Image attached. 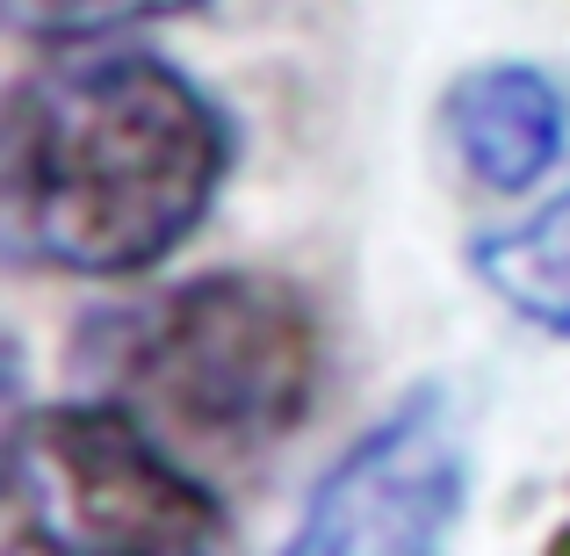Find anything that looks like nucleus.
Returning a JSON list of instances; mask_svg holds the SVG:
<instances>
[{
	"instance_id": "6e6552de",
	"label": "nucleus",
	"mask_w": 570,
	"mask_h": 556,
	"mask_svg": "<svg viewBox=\"0 0 570 556\" xmlns=\"http://www.w3.org/2000/svg\"><path fill=\"white\" fill-rule=\"evenodd\" d=\"M542 556H570V520H563L557 535H549V549H542Z\"/></svg>"
},
{
	"instance_id": "39448f33",
	"label": "nucleus",
	"mask_w": 570,
	"mask_h": 556,
	"mask_svg": "<svg viewBox=\"0 0 570 556\" xmlns=\"http://www.w3.org/2000/svg\"><path fill=\"white\" fill-rule=\"evenodd\" d=\"M441 124H448V145H455L462 174L491 195H528L563 159V138H570L563 87L542 66H528V58L470 66L448 87Z\"/></svg>"
},
{
	"instance_id": "f03ea898",
	"label": "nucleus",
	"mask_w": 570,
	"mask_h": 556,
	"mask_svg": "<svg viewBox=\"0 0 570 556\" xmlns=\"http://www.w3.org/2000/svg\"><path fill=\"white\" fill-rule=\"evenodd\" d=\"M87 369L167 448L261 462L318 404L325 340L304 290L261 267H209L87 325Z\"/></svg>"
},
{
	"instance_id": "20e7f679",
	"label": "nucleus",
	"mask_w": 570,
	"mask_h": 556,
	"mask_svg": "<svg viewBox=\"0 0 570 556\" xmlns=\"http://www.w3.org/2000/svg\"><path fill=\"white\" fill-rule=\"evenodd\" d=\"M470 506V441L441 390L390 404L318 477L275 556H441Z\"/></svg>"
},
{
	"instance_id": "f257e3e1",
	"label": "nucleus",
	"mask_w": 570,
	"mask_h": 556,
	"mask_svg": "<svg viewBox=\"0 0 570 556\" xmlns=\"http://www.w3.org/2000/svg\"><path fill=\"white\" fill-rule=\"evenodd\" d=\"M232 116L145 43H66L22 72L0 124L8 253L51 275L130 282L203 232L232 182Z\"/></svg>"
},
{
	"instance_id": "423d86ee",
	"label": "nucleus",
	"mask_w": 570,
	"mask_h": 556,
	"mask_svg": "<svg viewBox=\"0 0 570 556\" xmlns=\"http://www.w3.org/2000/svg\"><path fill=\"white\" fill-rule=\"evenodd\" d=\"M470 267L520 325L570 340V182L520 224L484 232L470 246Z\"/></svg>"
},
{
	"instance_id": "7ed1b4c3",
	"label": "nucleus",
	"mask_w": 570,
	"mask_h": 556,
	"mask_svg": "<svg viewBox=\"0 0 570 556\" xmlns=\"http://www.w3.org/2000/svg\"><path fill=\"white\" fill-rule=\"evenodd\" d=\"M8 556H232V520L130 404L66 398L8 433Z\"/></svg>"
},
{
	"instance_id": "0eeeda50",
	"label": "nucleus",
	"mask_w": 570,
	"mask_h": 556,
	"mask_svg": "<svg viewBox=\"0 0 570 556\" xmlns=\"http://www.w3.org/2000/svg\"><path fill=\"white\" fill-rule=\"evenodd\" d=\"M203 0H8V29L29 43H109L138 22H167V14H195Z\"/></svg>"
}]
</instances>
